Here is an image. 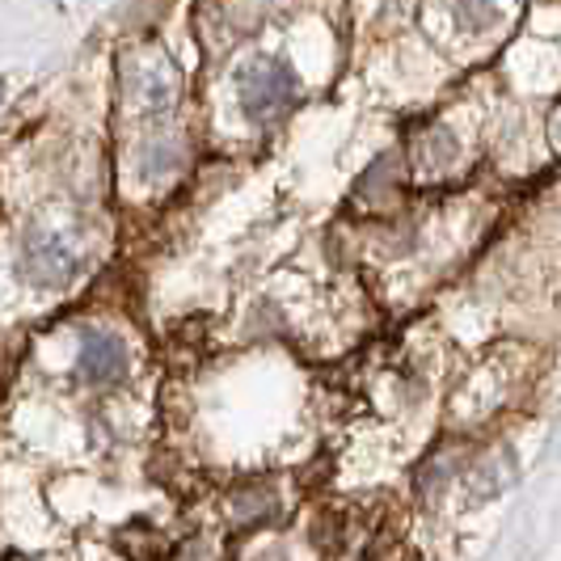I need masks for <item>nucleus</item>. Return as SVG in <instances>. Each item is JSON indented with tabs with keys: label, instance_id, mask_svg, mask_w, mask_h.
I'll use <instances>...</instances> for the list:
<instances>
[{
	"label": "nucleus",
	"instance_id": "f03ea898",
	"mask_svg": "<svg viewBox=\"0 0 561 561\" xmlns=\"http://www.w3.org/2000/svg\"><path fill=\"white\" fill-rule=\"evenodd\" d=\"M81 271V253L77 245L64 237V232H51V228H34L22 241V253H18V275L30 283V287H43V291H56V287H68Z\"/></svg>",
	"mask_w": 561,
	"mask_h": 561
},
{
	"label": "nucleus",
	"instance_id": "39448f33",
	"mask_svg": "<svg viewBox=\"0 0 561 561\" xmlns=\"http://www.w3.org/2000/svg\"><path fill=\"white\" fill-rule=\"evenodd\" d=\"M511 481H515V465H511L506 456H490V460H481L478 469H473V478L465 481L469 503H485V499L503 494Z\"/></svg>",
	"mask_w": 561,
	"mask_h": 561
},
{
	"label": "nucleus",
	"instance_id": "0eeeda50",
	"mask_svg": "<svg viewBox=\"0 0 561 561\" xmlns=\"http://www.w3.org/2000/svg\"><path fill=\"white\" fill-rule=\"evenodd\" d=\"M0 98H4V81H0Z\"/></svg>",
	"mask_w": 561,
	"mask_h": 561
},
{
	"label": "nucleus",
	"instance_id": "7ed1b4c3",
	"mask_svg": "<svg viewBox=\"0 0 561 561\" xmlns=\"http://www.w3.org/2000/svg\"><path fill=\"white\" fill-rule=\"evenodd\" d=\"M178 68L161 51H140L127 68V106L140 118H165L178 102Z\"/></svg>",
	"mask_w": 561,
	"mask_h": 561
},
{
	"label": "nucleus",
	"instance_id": "423d86ee",
	"mask_svg": "<svg viewBox=\"0 0 561 561\" xmlns=\"http://www.w3.org/2000/svg\"><path fill=\"white\" fill-rule=\"evenodd\" d=\"M549 136H553V144L561 148V106H558V114H553V123H549Z\"/></svg>",
	"mask_w": 561,
	"mask_h": 561
},
{
	"label": "nucleus",
	"instance_id": "f257e3e1",
	"mask_svg": "<svg viewBox=\"0 0 561 561\" xmlns=\"http://www.w3.org/2000/svg\"><path fill=\"white\" fill-rule=\"evenodd\" d=\"M237 98H241V111L250 114L253 123H271V118H279L296 106L300 77L283 59H253L237 81Z\"/></svg>",
	"mask_w": 561,
	"mask_h": 561
},
{
	"label": "nucleus",
	"instance_id": "20e7f679",
	"mask_svg": "<svg viewBox=\"0 0 561 561\" xmlns=\"http://www.w3.org/2000/svg\"><path fill=\"white\" fill-rule=\"evenodd\" d=\"M127 342L111 330H84L81 334V355H77V371H81V380L89 385H98V389H106V385H118L123 376H127Z\"/></svg>",
	"mask_w": 561,
	"mask_h": 561
}]
</instances>
